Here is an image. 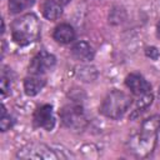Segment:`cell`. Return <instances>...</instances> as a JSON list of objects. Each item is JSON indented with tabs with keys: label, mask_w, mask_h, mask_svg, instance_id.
I'll use <instances>...</instances> for the list:
<instances>
[{
	"label": "cell",
	"mask_w": 160,
	"mask_h": 160,
	"mask_svg": "<svg viewBox=\"0 0 160 160\" xmlns=\"http://www.w3.org/2000/svg\"><path fill=\"white\" fill-rule=\"evenodd\" d=\"M159 129H160L159 115H152L146 120H144L139 131L132 134L128 140L129 151L138 158H145L149 154H151L156 145Z\"/></svg>",
	"instance_id": "obj_1"
},
{
	"label": "cell",
	"mask_w": 160,
	"mask_h": 160,
	"mask_svg": "<svg viewBox=\"0 0 160 160\" xmlns=\"http://www.w3.org/2000/svg\"><path fill=\"white\" fill-rule=\"evenodd\" d=\"M12 40L24 46L40 38V22L34 14H25L16 19L11 25Z\"/></svg>",
	"instance_id": "obj_2"
},
{
	"label": "cell",
	"mask_w": 160,
	"mask_h": 160,
	"mask_svg": "<svg viewBox=\"0 0 160 160\" xmlns=\"http://www.w3.org/2000/svg\"><path fill=\"white\" fill-rule=\"evenodd\" d=\"M131 98L120 90L110 91L101 104V112L110 119H120L130 108Z\"/></svg>",
	"instance_id": "obj_3"
},
{
	"label": "cell",
	"mask_w": 160,
	"mask_h": 160,
	"mask_svg": "<svg viewBox=\"0 0 160 160\" xmlns=\"http://www.w3.org/2000/svg\"><path fill=\"white\" fill-rule=\"evenodd\" d=\"M62 124L71 130H82L88 125V119L84 109L80 105H66L60 110Z\"/></svg>",
	"instance_id": "obj_4"
},
{
	"label": "cell",
	"mask_w": 160,
	"mask_h": 160,
	"mask_svg": "<svg viewBox=\"0 0 160 160\" xmlns=\"http://www.w3.org/2000/svg\"><path fill=\"white\" fill-rule=\"evenodd\" d=\"M18 158L40 160V159H58L59 155H56L52 149H50L45 145L32 144V145H28V146L22 148L21 150H19Z\"/></svg>",
	"instance_id": "obj_5"
},
{
	"label": "cell",
	"mask_w": 160,
	"mask_h": 160,
	"mask_svg": "<svg viewBox=\"0 0 160 160\" xmlns=\"http://www.w3.org/2000/svg\"><path fill=\"white\" fill-rule=\"evenodd\" d=\"M55 62H56V59L52 54L48 51H40L32 58L29 65V72L34 75H41L45 71L50 70L55 65Z\"/></svg>",
	"instance_id": "obj_6"
},
{
	"label": "cell",
	"mask_w": 160,
	"mask_h": 160,
	"mask_svg": "<svg viewBox=\"0 0 160 160\" xmlns=\"http://www.w3.org/2000/svg\"><path fill=\"white\" fill-rule=\"evenodd\" d=\"M34 124L38 128H42L45 130H51L55 125V118L52 112V106L49 104L41 105L34 112Z\"/></svg>",
	"instance_id": "obj_7"
},
{
	"label": "cell",
	"mask_w": 160,
	"mask_h": 160,
	"mask_svg": "<svg viewBox=\"0 0 160 160\" xmlns=\"http://www.w3.org/2000/svg\"><path fill=\"white\" fill-rule=\"evenodd\" d=\"M125 84L131 90V92L135 94L136 96L151 92L150 84L139 74H130V75H128L126 79H125Z\"/></svg>",
	"instance_id": "obj_8"
},
{
	"label": "cell",
	"mask_w": 160,
	"mask_h": 160,
	"mask_svg": "<svg viewBox=\"0 0 160 160\" xmlns=\"http://www.w3.org/2000/svg\"><path fill=\"white\" fill-rule=\"evenodd\" d=\"M45 82L46 80L41 76V75H31L29 78L25 79L24 81V90H25V94L29 95V96H35L38 95L41 89L45 86Z\"/></svg>",
	"instance_id": "obj_9"
},
{
	"label": "cell",
	"mask_w": 160,
	"mask_h": 160,
	"mask_svg": "<svg viewBox=\"0 0 160 160\" xmlns=\"http://www.w3.org/2000/svg\"><path fill=\"white\" fill-rule=\"evenodd\" d=\"M71 54L75 59L80 61H90L94 58V50L86 41H78L71 48Z\"/></svg>",
	"instance_id": "obj_10"
},
{
	"label": "cell",
	"mask_w": 160,
	"mask_h": 160,
	"mask_svg": "<svg viewBox=\"0 0 160 160\" xmlns=\"http://www.w3.org/2000/svg\"><path fill=\"white\" fill-rule=\"evenodd\" d=\"M52 36L60 44H70L75 39V30L69 24H60L54 30Z\"/></svg>",
	"instance_id": "obj_11"
},
{
	"label": "cell",
	"mask_w": 160,
	"mask_h": 160,
	"mask_svg": "<svg viewBox=\"0 0 160 160\" xmlns=\"http://www.w3.org/2000/svg\"><path fill=\"white\" fill-rule=\"evenodd\" d=\"M42 14L48 20H56L62 14L61 4L56 0H45L42 4Z\"/></svg>",
	"instance_id": "obj_12"
},
{
	"label": "cell",
	"mask_w": 160,
	"mask_h": 160,
	"mask_svg": "<svg viewBox=\"0 0 160 160\" xmlns=\"http://www.w3.org/2000/svg\"><path fill=\"white\" fill-rule=\"evenodd\" d=\"M151 102H152V94L151 92H148V94H144V95H139V98L136 100V104H135V108L132 110L131 118H135L138 114H140L141 111L148 109V106L151 105Z\"/></svg>",
	"instance_id": "obj_13"
},
{
	"label": "cell",
	"mask_w": 160,
	"mask_h": 160,
	"mask_svg": "<svg viewBox=\"0 0 160 160\" xmlns=\"http://www.w3.org/2000/svg\"><path fill=\"white\" fill-rule=\"evenodd\" d=\"M35 0H9V10L11 14H19L34 5Z\"/></svg>",
	"instance_id": "obj_14"
},
{
	"label": "cell",
	"mask_w": 160,
	"mask_h": 160,
	"mask_svg": "<svg viewBox=\"0 0 160 160\" xmlns=\"http://www.w3.org/2000/svg\"><path fill=\"white\" fill-rule=\"evenodd\" d=\"M12 125H14V119H12V116H10V114L6 112V109L2 105V108H1V119H0V129H1V131L9 130Z\"/></svg>",
	"instance_id": "obj_15"
},
{
	"label": "cell",
	"mask_w": 160,
	"mask_h": 160,
	"mask_svg": "<svg viewBox=\"0 0 160 160\" xmlns=\"http://www.w3.org/2000/svg\"><path fill=\"white\" fill-rule=\"evenodd\" d=\"M0 86H1V96L5 98L8 94H10V88H11V79L4 70L1 74V80H0Z\"/></svg>",
	"instance_id": "obj_16"
},
{
	"label": "cell",
	"mask_w": 160,
	"mask_h": 160,
	"mask_svg": "<svg viewBox=\"0 0 160 160\" xmlns=\"http://www.w3.org/2000/svg\"><path fill=\"white\" fill-rule=\"evenodd\" d=\"M146 55H148V56H150L151 59L156 60V59H158V56H159V51L156 50V48L151 46V48H148V49H146Z\"/></svg>",
	"instance_id": "obj_17"
},
{
	"label": "cell",
	"mask_w": 160,
	"mask_h": 160,
	"mask_svg": "<svg viewBox=\"0 0 160 160\" xmlns=\"http://www.w3.org/2000/svg\"><path fill=\"white\" fill-rule=\"evenodd\" d=\"M56 1H58V2H60L61 5H66V4H69L71 0H56Z\"/></svg>",
	"instance_id": "obj_18"
},
{
	"label": "cell",
	"mask_w": 160,
	"mask_h": 160,
	"mask_svg": "<svg viewBox=\"0 0 160 160\" xmlns=\"http://www.w3.org/2000/svg\"><path fill=\"white\" fill-rule=\"evenodd\" d=\"M158 36L160 38V22L158 24Z\"/></svg>",
	"instance_id": "obj_19"
},
{
	"label": "cell",
	"mask_w": 160,
	"mask_h": 160,
	"mask_svg": "<svg viewBox=\"0 0 160 160\" xmlns=\"http://www.w3.org/2000/svg\"><path fill=\"white\" fill-rule=\"evenodd\" d=\"M158 100H159V104H160V86H159V90H158Z\"/></svg>",
	"instance_id": "obj_20"
}]
</instances>
